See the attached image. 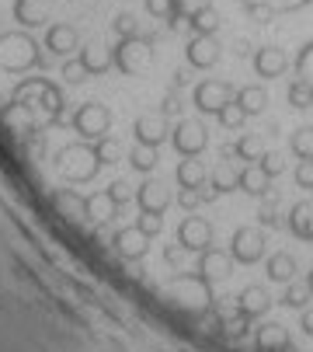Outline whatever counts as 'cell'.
I'll use <instances>...</instances> for the list:
<instances>
[{
	"label": "cell",
	"instance_id": "4dcf8cb0",
	"mask_svg": "<svg viewBox=\"0 0 313 352\" xmlns=\"http://www.w3.org/2000/svg\"><path fill=\"white\" fill-rule=\"evenodd\" d=\"M237 178H240V171H233L230 164H220V168H213V175H209V188H213L216 195L233 192L237 188Z\"/></svg>",
	"mask_w": 313,
	"mask_h": 352
},
{
	"label": "cell",
	"instance_id": "b9f144b4",
	"mask_svg": "<svg viewBox=\"0 0 313 352\" xmlns=\"http://www.w3.org/2000/svg\"><path fill=\"white\" fill-rule=\"evenodd\" d=\"M60 77H63L67 84H84V80H87V70H84L80 60H67L63 70H60Z\"/></svg>",
	"mask_w": 313,
	"mask_h": 352
},
{
	"label": "cell",
	"instance_id": "d6986e66",
	"mask_svg": "<svg viewBox=\"0 0 313 352\" xmlns=\"http://www.w3.org/2000/svg\"><path fill=\"white\" fill-rule=\"evenodd\" d=\"M268 307H272V296L265 293V286H247V289L237 296V311L247 314L251 321H254V318H265Z\"/></svg>",
	"mask_w": 313,
	"mask_h": 352
},
{
	"label": "cell",
	"instance_id": "7bdbcfd3",
	"mask_svg": "<svg viewBox=\"0 0 313 352\" xmlns=\"http://www.w3.org/2000/svg\"><path fill=\"white\" fill-rule=\"evenodd\" d=\"M257 168H261V171H265L268 178H279V175L286 171V161H282L279 154H272V150H268V154H265V157H261V161H257Z\"/></svg>",
	"mask_w": 313,
	"mask_h": 352
},
{
	"label": "cell",
	"instance_id": "6da1fadb",
	"mask_svg": "<svg viewBox=\"0 0 313 352\" xmlns=\"http://www.w3.org/2000/svg\"><path fill=\"white\" fill-rule=\"evenodd\" d=\"M42 49L32 35L25 32H8V35H0V70H8V74H25V70H35L42 67Z\"/></svg>",
	"mask_w": 313,
	"mask_h": 352
},
{
	"label": "cell",
	"instance_id": "c3c4849f",
	"mask_svg": "<svg viewBox=\"0 0 313 352\" xmlns=\"http://www.w3.org/2000/svg\"><path fill=\"white\" fill-rule=\"evenodd\" d=\"M227 328H230V335H233V338H244V335H247V328H251V318H247V314H237Z\"/></svg>",
	"mask_w": 313,
	"mask_h": 352
},
{
	"label": "cell",
	"instance_id": "9a60e30c",
	"mask_svg": "<svg viewBox=\"0 0 313 352\" xmlns=\"http://www.w3.org/2000/svg\"><path fill=\"white\" fill-rule=\"evenodd\" d=\"M136 203H139L143 213H161L164 217V210L171 206V192L161 182H143L136 188Z\"/></svg>",
	"mask_w": 313,
	"mask_h": 352
},
{
	"label": "cell",
	"instance_id": "60d3db41",
	"mask_svg": "<svg viewBox=\"0 0 313 352\" xmlns=\"http://www.w3.org/2000/svg\"><path fill=\"white\" fill-rule=\"evenodd\" d=\"M112 28H115L119 38H136V35H139V21H136L132 14H119Z\"/></svg>",
	"mask_w": 313,
	"mask_h": 352
},
{
	"label": "cell",
	"instance_id": "8992f818",
	"mask_svg": "<svg viewBox=\"0 0 313 352\" xmlns=\"http://www.w3.org/2000/svg\"><path fill=\"white\" fill-rule=\"evenodd\" d=\"M171 143L181 157H198L209 143V129L198 119H178L174 129H171Z\"/></svg>",
	"mask_w": 313,
	"mask_h": 352
},
{
	"label": "cell",
	"instance_id": "f6af8a7d",
	"mask_svg": "<svg viewBox=\"0 0 313 352\" xmlns=\"http://www.w3.org/2000/svg\"><path fill=\"white\" fill-rule=\"evenodd\" d=\"M143 8L150 18H161V21L171 18V0H143Z\"/></svg>",
	"mask_w": 313,
	"mask_h": 352
},
{
	"label": "cell",
	"instance_id": "f1b7e54d",
	"mask_svg": "<svg viewBox=\"0 0 313 352\" xmlns=\"http://www.w3.org/2000/svg\"><path fill=\"white\" fill-rule=\"evenodd\" d=\"M292 70H296V80H303L310 91H313V38L296 53V60H292Z\"/></svg>",
	"mask_w": 313,
	"mask_h": 352
},
{
	"label": "cell",
	"instance_id": "277c9868",
	"mask_svg": "<svg viewBox=\"0 0 313 352\" xmlns=\"http://www.w3.org/2000/svg\"><path fill=\"white\" fill-rule=\"evenodd\" d=\"M73 129L80 140L87 143H97L112 133V112L104 109L101 102H84L77 112H73Z\"/></svg>",
	"mask_w": 313,
	"mask_h": 352
},
{
	"label": "cell",
	"instance_id": "d6a6232c",
	"mask_svg": "<svg viewBox=\"0 0 313 352\" xmlns=\"http://www.w3.org/2000/svg\"><path fill=\"white\" fill-rule=\"evenodd\" d=\"M233 150H237V157H240V161H247V164H257L261 157H265V146H261V140H257L254 133H244V136L237 140V146H233Z\"/></svg>",
	"mask_w": 313,
	"mask_h": 352
},
{
	"label": "cell",
	"instance_id": "e575fe53",
	"mask_svg": "<svg viewBox=\"0 0 313 352\" xmlns=\"http://www.w3.org/2000/svg\"><path fill=\"white\" fill-rule=\"evenodd\" d=\"M213 199H216V192L205 188V185L202 188H181L178 192V206L181 210H198L202 203H213Z\"/></svg>",
	"mask_w": 313,
	"mask_h": 352
},
{
	"label": "cell",
	"instance_id": "5b68a950",
	"mask_svg": "<svg viewBox=\"0 0 313 352\" xmlns=\"http://www.w3.org/2000/svg\"><path fill=\"white\" fill-rule=\"evenodd\" d=\"M230 258L240 265H254L265 258V230L257 227H237L230 237Z\"/></svg>",
	"mask_w": 313,
	"mask_h": 352
},
{
	"label": "cell",
	"instance_id": "30bf717a",
	"mask_svg": "<svg viewBox=\"0 0 313 352\" xmlns=\"http://www.w3.org/2000/svg\"><path fill=\"white\" fill-rule=\"evenodd\" d=\"M254 74L257 77H265V80H275L289 70V56H286V49L282 45H261L254 49Z\"/></svg>",
	"mask_w": 313,
	"mask_h": 352
},
{
	"label": "cell",
	"instance_id": "1f68e13d",
	"mask_svg": "<svg viewBox=\"0 0 313 352\" xmlns=\"http://www.w3.org/2000/svg\"><path fill=\"white\" fill-rule=\"evenodd\" d=\"M188 28H192L195 35H216V32H220V11H216V8L198 11L195 18H188Z\"/></svg>",
	"mask_w": 313,
	"mask_h": 352
},
{
	"label": "cell",
	"instance_id": "f907efd6",
	"mask_svg": "<svg viewBox=\"0 0 313 352\" xmlns=\"http://www.w3.org/2000/svg\"><path fill=\"white\" fill-rule=\"evenodd\" d=\"M181 251H185V248H181V244H171V248H167V251H164V258H167V265H174V269H178V265H181Z\"/></svg>",
	"mask_w": 313,
	"mask_h": 352
},
{
	"label": "cell",
	"instance_id": "d590c367",
	"mask_svg": "<svg viewBox=\"0 0 313 352\" xmlns=\"http://www.w3.org/2000/svg\"><path fill=\"white\" fill-rule=\"evenodd\" d=\"M310 296H313V293H310L306 283H289L286 293H282V307H289V311H303Z\"/></svg>",
	"mask_w": 313,
	"mask_h": 352
},
{
	"label": "cell",
	"instance_id": "d4e9b609",
	"mask_svg": "<svg viewBox=\"0 0 313 352\" xmlns=\"http://www.w3.org/2000/svg\"><path fill=\"white\" fill-rule=\"evenodd\" d=\"M265 272H268L272 283H292V276H296V258L289 255V251H275V255L268 258V265H265Z\"/></svg>",
	"mask_w": 313,
	"mask_h": 352
},
{
	"label": "cell",
	"instance_id": "f5cc1de1",
	"mask_svg": "<svg viewBox=\"0 0 313 352\" xmlns=\"http://www.w3.org/2000/svg\"><path fill=\"white\" fill-rule=\"evenodd\" d=\"M306 286H310V293H313V269H310V276H306Z\"/></svg>",
	"mask_w": 313,
	"mask_h": 352
},
{
	"label": "cell",
	"instance_id": "7dc6e473",
	"mask_svg": "<svg viewBox=\"0 0 313 352\" xmlns=\"http://www.w3.org/2000/svg\"><path fill=\"white\" fill-rule=\"evenodd\" d=\"M257 223H261V227H279V213H275V203H268V206H261V210H257Z\"/></svg>",
	"mask_w": 313,
	"mask_h": 352
},
{
	"label": "cell",
	"instance_id": "8d00e7d4",
	"mask_svg": "<svg viewBox=\"0 0 313 352\" xmlns=\"http://www.w3.org/2000/svg\"><path fill=\"white\" fill-rule=\"evenodd\" d=\"M286 98H289V105H292V109H310V105H313V91H310L303 80H296V77H292Z\"/></svg>",
	"mask_w": 313,
	"mask_h": 352
},
{
	"label": "cell",
	"instance_id": "83f0119b",
	"mask_svg": "<svg viewBox=\"0 0 313 352\" xmlns=\"http://www.w3.org/2000/svg\"><path fill=\"white\" fill-rule=\"evenodd\" d=\"M84 199H87V195H77L73 188L52 192V203H56V210H60L63 217H84Z\"/></svg>",
	"mask_w": 313,
	"mask_h": 352
},
{
	"label": "cell",
	"instance_id": "ffe728a7",
	"mask_svg": "<svg viewBox=\"0 0 313 352\" xmlns=\"http://www.w3.org/2000/svg\"><path fill=\"white\" fill-rule=\"evenodd\" d=\"M233 102H237L240 112L251 119V116H261V112H265L268 94H265V87H261V84H247V87H240V91L233 94Z\"/></svg>",
	"mask_w": 313,
	"mask_h": 352
},
{
	"label": "cell",
	"instance_id": "ab89813d",
	"mask_svg": "<svg viewBox=\"0 0 313 352\" xmlns=\"http://www.w3.org/2000/svg\"><path fill=\"white\" fill-rule=\"evenodd\" d=\"M136 227H139L146 237H156V234L164 230V217H161V213H143V217L136 220Z\"/></svg>",
	"mask_w": 313,
	"mask_h": 352
},
{
	"label": "cell",
	"instance_id": "8fae6325",
	"mask_svg": "<svg viewBox=\"0 0 313 352\" xmlns=\"http://www.w3.org/2000/svg\"><path fill=\"white\" fill-rule=\"evenodd\" d=\"M230 251H216V248H205L198 251V265L195 272L205 279V283H216V279H227L230 276Z\"/></svg>",
	"mask_w": 313,
	"mask_h": 352
},
{
	"label": "cell",
	"instance_id": "f546056e",
	"mask_svg": "<svg viewBox=\"0 0 313 352\" xmlns=\"http://www.w3.org/2000/svg\"><path fill=\"white\" fill-rule=\"evenodd\" d=\"M156 146H143V143H136L132 150H129V164L139 171V175H150L153 168H156Z\"/></svg>",
	"mask_w": 313,
	"mask_h": 352
},
{
	"label": "cell",
	"instance_id": "2e32d148",
	"mask_svg": "<svg viewBox=\"0 0 313 352\" xmlns=\"http://www.w3.org/2000/svg\"><path fill=\"white\" fill-rule=\"evenodd\" d=\"M77 45H80L77 28H70V25H49L45 28V49L52 56H70Z\"/></svg>",
	"mask_w": 313,
	"mask_h": 352
},
{
	"label": "cell",
	"instance_id": "f35d334b",
	"mask_svg": "<svg viewBox=\"0 0 313 352\" xmlns=\"http://www.w3.org/2000/svg\"><path fill=\"white\" fill-rule=\"evenodd\" d=\"M216 119H220V126H223V129H240L247 116L240 112V105H237V102H230V105H223V109H220V116H216Z\"/></svg>",
	"mask_w": 313,
	"mask_h": 352
},
{
	"label": "cell",
	"instance_id": "ee69618b",
	"mask_svg": "<svg viewBox=\"0 0 313 352\" xmlns=\"http://www.w3.org/2000/svg\"><path fill=\"white\" fill-rule=\"evenodd\" d=\"M104 192H108V199L115 203V210H119V206H126L129 199H132V192H129V185H126V182H112V185L104 188Z\"/></svg>",
	"mask_w": 313,
	"mask_h": 352
},
{
	"label": "cell",
	"instance_id": "74e56055",
	"mask_svg": "<svg viewBox=\"0 0 313 352\" xmlns=\"http://www.w3.org/2000/svg\"><path fill=\"white\" fill-rule=\"evenodd\" d=\"M94 157H97V164H115V161H119V143H115L112 136L97 140V143H94Z\"/></svg>",
	"mask_w": 313,
	"mask_h": 352
},
{
	"label": "cell",
	"instance_id": "3957f363",
	"mask_svg": "<svg viewBox=\"0 0 313 352\" xmlns=\"http://www.w3.org/2000/svg\"><path fill=\"white\" fill-rule=\"evenodd\" d=\"M150 60H153V49H150V42H146L143 35H136V38H119V45L112 49V67H115L119 74H126V77L143 74V70L150 67Z\"/></svg>",
	"mask_w": 313,
	"mask_h": 352
},
{
	"label": "cell",
	"instance_id": "7a4b0ae2",
	"mask_svg": "<svg viewBox=\"0 0 313 352\" xmlns=\"http://www.w3.org/2000/svg\"><path fill=\"white\" fill-rule=\"evenodd\" d=\"M56 168L67 182H91L97 175V157H94V146L87 143H70L56 154Z\"/></svg>",
	"mask_w": 313,
	"mask_h": 352
},
{
	"label": "cell",
	"instance_id": "681fc988",
	"mask_svg": "<svg viewBox=\"0 0 313 352\" xmlns=\"http://www.w3.org/2000/svg\"><path fill=\"white\" fill-rule=\"evenodd\" d=\"M181 112V102H178V91H171L164 98V105H161V116H178Z\"/></svg>",
	"mask_w": 313,
	"mask_h": 352
},
{
	"label": "cell",
	"instance_id": "e0dca14e",
	"mask_svg": "<svg viewBox=\"0 0 313 352\" xmlns=\"http://www.w3.org/2000/svg\"><path fill=\"white\" fill-rule=\"evenodd\" d=\"M112 244L119 248V255L122 258H143L146 255V248H150V237L139 230V227H126V230H119L115 237H112Z\"/></svg>",
	"mask_w": 313,
	"mask_h": 352
},
{
	"label": "cell",
	"instance_id": "836d02e7",
	"mask_svg": "<svg viewBox=\"0 0 313 352\" xmlns=\"http://www.w3.org/2000/svg\"><path fill=\"white\" fill-rule=\"evenodd\" d=\"M289 146H292V154H296L299 161H313V126H299V129L292 133Z\"/></svg>",
	"mask_w": 313,
	"mask_h": 352
},
{
	"label": "cell",
	"instance_id": "4fadbf2b",
	"mask_svg": "<svg viewBox=\"0 0 313 352\" xmlns=\"http://www.w3.org/2000/svg\"><path fill=\"white\" fill-rule=\"evenodd\" d=\"M254 345H257V352H289L292 349V338H289L286 324L265 321V324L254 331Z\"/></svg>",
	"mask_w": 313,
	"mask_h": 352
},
{
	"label": "cell",
	"instance_id": "44dd1931",
	"mask_svg": "<svg viewBox=\"0 0 313 352\" xmlns=\"http://www.w3.org/2000/svg\"><path fill=\"white\" fill-rule=\"evenodd\" d=\"M87 70V77H101L112 70V49H101V45H84L80 56H77Z\"/></svg>",
	"mask_w": 313,
	"mask_h": 352
},
{
	"label": "cell",
	"instance_id": "816d5d0a",
	"mask_svg": "<svg viewBox=\"0 0 313 352\" xmlns=\"http://www.w3.org/2000/svg\"><path fill=\"white\" fill-rule=\"evenodd\" d=\"M299 328L313 338V307H303V321H299Z\"/></svg>",
	"mask_w": 313,
	"mask_h": 352
},
{
	"label": "cell",
	"instance_id": "7c38bea8",
	"mask_svg": "<svg viewBox=\"0 0 313 352\" xmlns=\"http://www.w3.org/2000/svg\"><path fill=\"white\" fill-rule=\"evenodd\" d=\"M310 4H313V0H244V8L257 21H272L275 14H292V11H303Z\"/></svg>",
	"mask_w": 313,
	"mask_h": 352
},
{
	"label": "cell",
	"instance_id": "bcb514c9",
	"mask_svg": "<svg viewBox=\"0 0 313 352\" xmlns=\"http://www.w3.org/2000/svg\"><path fill=\"white\" fill-rule=\"evenodd\" d=\"M292 178H296L299 188H313V161H299L296 171H292Z\"/></svg>",
	"mask_w": 313,
	"mask_h": 352
},
{
	"label": "cell",
	"instance_id": "4316f807",
	"mask_svg": "<svg viewBox=\"0 0 313 352\" xmlns=\"http://www.w3.org/2000/svg\"><path fill=\"white\" fill-rule=\"evenodd\" d=\"M205 8H213V0H171V25H188V18H195L198 11H205Z\"/></svg>",
	"mask_w": 313,
	"mask_h": 352
},
{
	"label": "cell",
	"instance_id": "ac0fdd59",
	"mask_svg": "<svg viewBox=\"0 0 313 352\" xmlns=\"http://www.w3.org/2000/svg\"><path fill=\"white\" fill-rule=\"evenodd\" d=\"M14 21L21 28H42L49 21V0H14Z\"/></svg>",
	"mask_w": 313,
	"mask_h": 352
},
{
	"label": "cell",
	"instance_id": "7402d4cb",
	"mask_svg": "<svg viewBox=\"0 0 313 352\" xmlns=\"http://www.w3.org/2000/svg\"><path fill=\"white\" fill-rule=\"evenodd\" d=\"M286 227L292 230V237H299V241H313V203H296V206L289 210Z\"/></svg>",
	"mask_w": 313,
	"mask_h": 352
},
{
	"label": "cell",
	"instance_id": "484cf974",
	"mask_svg": "<svg viewBox=\"0 0 313 352\" xmlns=\"http://www.w3.org/2000/svg\"><path fill=\"white\" fill-rule=\"evenodd\" d=\"M268 182H272V178H268L265 171H261L257 164H251V168H244V171H240L237 188H240V192H247V195H265V192H268Z\"/></svg>",
	"mask_w": 313,
	"mask_h": 352
},
{
	"label": "cell",
	"instance_id": "cb8c5ba5",
	"mask_svg": "<svg viewBox=\"0 0 313 352\" xmlns=\"http://www.w3.org/2000/svg\"><path fill=\"white\" fill-rule=\"evenodd\" d=\"M84 217L94 220V223H104V220H112L115 217V203L108 199V192H94L84 199Z\"/></svg>",
	"mask_w": 313,
	"mask_h": 352
},
{
	"label": "cell",
	"instance_id": "5bb4252c",
	"mask_svg": "<svg viewBox=\"0 0 313 352\" xmlns=\"http://www.w3.org/2000/svg\"><path fill=\"white\" fill-rule=\"evenodd\" d=\"M132 133H136V143H143V146H161L164 140H171L164 116H139L132 122Z\"/></svg>",
	"mask_w": 313,
	"mask_h": 352
},
{
	"label": "cell",
	"instance_id": "52a82bcc",
	"mask_svg": "<svg viewBox=\"0 0 313 352\" xmlns=\"http://www.w3.org/2000/svg\"><path fill=\"white\" fill-rule=\"evenodd\" d=\"M233 94H237V91H233L230 84H223V80H202V84L192 91V102H195V109H198L202 116H220V109L233 102Z\"/></svg>",
	"mask_w": 313,
	"mask_h": 352
},
{
	"label": "cell",
	"instance_id": "603a6c76",
	"mask_svg": "<svg viewBox=\"0 0 313 352\" xmlns=\"http://www.w3.org/2000/svg\"><path fill=\"white\" fill-rule=\"evenodd\" d=\"M174 178H178L181 188H202V185L209 182V171H205V164H202L198 157H185V161L178 164Z\"/></svg>",
	"mask_w": 313,
	"mask_h": 352
},
{
	"label": "cell",
	"instance_id": "ba28073f",
	"mask_svg": "<svg viewBox=\"0 0 313 352\" xmlns=\"http://www.w3.org/2000/svg\"><path fill=\"white\" fill-rule=\"evenodd\" d=\"M178 244L185 251H205V248H213V227H209V220L185 217L178 223Z\"/></svg>",
	"mask_w": 313,
	"mask_h": 352
},
{
	"label": "cell",
	"instance_id": "9c48e42d",
	"mask_svg": "<svg viewBox=\"0 0 313 352\" xmlns=\"http://www.w3.org/2000/svg\"><path fill=\"white\" fill-rule=\"evenodd\" d=\"M185 60L195 70H209L220 63V42L216 35H192V42L185 45Z\"/></svg>",
	"mask_w": 313,
	"mask_h": 352
}]
</instances>
